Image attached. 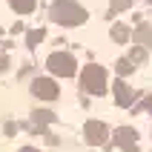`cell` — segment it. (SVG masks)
Instances as JSON below:
<instances>
[{
    "label": "cell",
    "mask_w": 152,
    "mask_h": 152,
    "mask_svg": "<svg viewBox=\"0 0 152 152\" xmlns=\"http://www.w3.org/2000/svg\"><path fill=\"white\" fill-rule=\"evenodd\" d=\"M49 20L58 23V26H63V29H75V26H80V23L89 20V12H86L77 0H52Z\"/></svg>",
    "instance_id": "6da1fadb"
},
{
    "label": "cell",
    "mask_w": 152,
    "mask_h": 152,
    "mask_svg": "<svg viewBox=\"0 0 152 152\" xmlns=\"http://www.w3.org/2000/svg\"><path fill=\"white\" fill-rule=\"evenodd\" d=\"M106 86H109V72L101 66V63H86L80 69V89L89 95H106Z\"/></svg>",
    "instance_id": "7a4b0ae2"
},
{
    "label": "cell",
    "mask_w": 152,
    "mask_h": 152,
    "mask_svg": "<svg viewBox=\"0 0 152 152\" xmlns=\"http://www.w3.org/2000/svg\"><path fill=\"white\" fill-rule=\"evenodd\" d=\"M46 69H49L55 77H75L77 75V60L72 52L60 49V52H52L46 58Z\"/></svg>",
    "instance_id": "3957f363"
},
{
    "label": "cell",
    "mask_w": 152,
    "mask_h": 152,
    "mask_svg": "<svg viewBox=\"0 0 152 152\" xmlns=\"http://www.w3.org/2000/svg\"><path fill=\"white\" fill-rule=\"evenodd\" d=\"M29 92H32L37 101H58L60 86H58L55 77H34L32 83H29Z\"/></svg>",
    "instance_id": "277c9868"
},
{
    "label": "cell",
    "mask_w": 152,
    "mask_h": 152,
    "mask_svg": "<svg viewBox=\"0 0 152 152\" xmlns=\"http://www.w3.org/2000/svg\"><path fill=\"white\" fill-rule=\"evenodd\" d=\"M83 138H86V144L101 146L103 141L109 138V126H106L103 121H86L83 124Z\"/></svg>",
    "instance_id": "5b68a950"
},
{
    "label": "cell",
    "mask_w": 152,
    "mask_h": 152,
    "mask_svg": "<svg viewBox=\"0 0 152 152\" xmlns=\"http://www.w3.org/2000/svg\"><path fill=\"white\" fill-rule=\"evenodd\" d=\"M135 138H138L135 129H126V126H124V129H115V141H118L126 152H135Z\"/></svg>",
    "instance_id": "8992f818"
},
{
    "label": "cell",
    "mask_w": 152,
    "mask_h": 152,
    "mask_svg": "<svg viewBox=\"0 0 152 152\" xmlns=\"http://www.w3.org/2000/svg\"><path fill=\"white\" fill-rule=\"evenodd\" d=\"M112 92H115V103H118V106H129V103H132V92H129V86L124 83V80H115V83H112Z\"/></svg>",
    "instance_id": "52a82bcc"
},
{
    "label": "cell",
    "mask_w": 152,
    "mask_h": 152,
    "mask_svg": "<svg viewBox=\"0 0 152 152\" xmlns=\"http://www.w3.org/2000/svg\"><path fill=\"white\" fill-rule=\"evenodd\" d=\"M9 9L15 15H32L37 9V0H9Z\"/></svg>",
    "instance_id": "ba28073f"
},
{
    "label": "cell",
    "mask_w": 152,
    "mask_h": 152,
    "mask_svg": "<svg viewBox=\"0 0 152 152\" xmlns=\"http://www.w3.org/2000/svg\"><path fill=\"white\" fill-rule=\"evenodd\" d=\"M129 37H132V29H129L126 23H115L112 26V40L115 43H126Z\"/></svg>",
    "instance_id": "9c48e42d"
},
{
    "label": "cell",
    "mask_w": 152,
    "mask_h": 152,
    "mask_svg": "<svg viewBox=\"0 0 152 152\" xmlns=\"http://www.w3.org/2000/svg\"><path fill=\"white\" fill-rule=\"evenodd\" d=\"M32 121H34V126H49V124H55V115L49 109H34Z\"/></svg>",
    "instance_id": "30bf717a"
},
{
    "label": "cell",
    "mask_w": 152,
    "mask_h": 152,
    "mask_svg": "<svg viewBox=\"0 0 152 152\" xmlns=\"http://www.w3.org/2000/svg\"><path fill=\"white\" fill-rule=\"evenodd\" d=\"M115 72H118V77H126V75L135 72V63H132L129 58H121L118 63H115Z\"/></svg>",
    "instance_id": "8fae6325"
},
{
    "label": "cell",
    "mask_w": 152,
    "mask_h": 152,
    "mask_svg": "<svg viewBox=\"0 0 152 152\" xmlns=\"http://www.w3.org/2000/svg\"><path fill=\"white\" fill-rule=\"evenodd\" d=\"M43 37H46V29H32V32L26 34V49H34Z\"/></svg>",
    "instance_id": "7c38bea8"
},
{
    "label": "cell",
    "mask_w": 152,
    "mask_h": 152,
    "mask_svg": "<svg viewBox=\"0 0 152 152\" xmlns=\"http://www.w3.org/2000/svg\"><path fill=\"white\" fill-rule=\"evenodd\" d=\"M132 40H138V43H146V46H152V29H149V26H141L138 32H132Z\"/></svg>",
    "instance_id": "4fadbf2b"
},
{
    "label": "cell",
    "mask_w": 152,
    "mask_h": 152,
    "mask_svg": "<svg viewBox=\"0 0 152 152\" xmlns=\"http://www.w3.org/2000/svg\"><path fill=\"white\" fill-rule=\"evenodd\" d=\"M109 3H112V12H126L132 6V0H109Z\"/></svg>",
    "instance_id": "5bb4252c"
},
{
    "label": "cell",
    "mask_w": 152,
    "mask_h": 152,
    "mask_svg": "<svg viewBox=\"0 0 152 152\" xmlns=\"http://www.w3.org/2000/svg\"><path fill=\"white\" fill-rule=\"evenodd\" d=\"M129 60H132V63H135V60H144V52H141V49H135V52H129Z\"/></svg>",
    "instance_id": "9a60e30c"
},
{
    "label": "cell",
    "mask_w": 152,
    "mask_h": 152,
    "mask_svg": "<svg viewBox=\"0 0 152 152\" xmlns=\"http://www.w3.org/2000/svg\"><path fill=\"white\" fill-rule=\"evenodd\" d=\"M15 132H17V124H12V121H9V124H6V135H15Z\"/></svg>",
    "instance_id": "2e32d148"
},
{
    "label": "cell",
    "mask_w": 152,
    "mask_h": 152,
    "mask_svg": "<svg viewBox=\"0 0 152 152\" xmlns=\"http://www.w3.org/2000/svg\"><path fill=\"white\" fill-rule=\"evenodd\" d=\"M17 152H40V149H34V146H23V149H17Z\"/></svg>",
    "instance_id": "e0dca14e"
}]
</instances>
